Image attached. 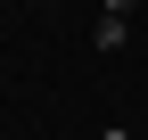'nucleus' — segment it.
Returning a JSON list of instances; mask_svg holds the SVG:
<instances>
[{
    "mask_svg": "<svg viewBox=\"0 0 148 140\" xmlns=\"http://www.w3.org/2000/svg\"><path fill=\"white\" fill-rule=\"evenodd\" d=\"M132 8H140V0H107V16H132Z\"/></svg>",
    "mask_w": 148,
    "mask_h": 140,
    "instance_id": "1",
    "label": "nucleus"
},
{
    "mask_svg": "<svg viewBox=\"0 0 148 140\" xmlns=\"http://www.w3.org/2000/svg\"><path fill=\"white\" fill-rule=\"evenodd\" d=\"M107 140H132V132H107Z\"/></svg>",
    "mask_w": 148,
    "mask_h": 140,
    "instance_id": "2",
    "label": "nucleus"
}]
</instances>
